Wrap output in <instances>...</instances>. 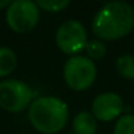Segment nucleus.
Returning <instances> with one entry per match:
<instances>
[{
	"label": "nucleus",
	"instance_id": "nucleus-14",
	"mask_svg": "<svg viewBox=\"0 0 134 134\" xmlns=\"http://www.w3.org/2000/svg\"><path fill=\"white\" fill-rule=\"evenodd\" d=\"M11 3L12 2H9V0H0V9L2 8H8Z\"/></svg>",
	"mask_w": 134,
	"mask_h": 134
},
{
	"label": "nucleus",
	"instance_id": "nucleus-3",
	"mask_svg": "<svg viewBox=\"0 0 134 134\" xmlns=\"http://www.w3.org/2000/svg\"><path fill=\"white\" fill-rule=\"evenodd\" d=\"M96 66L92 59L83 55H74L66 62L63 69L64 80L71 90L84 91L96 79Z\"/></svg>",
	"mask_w": 134,
	"mask_h": 134
},
{
	"label": "nucleus",
	"instance_id": "nucleus-4",
	"mask_svg": "<svg viewBox=\"0 0 134 134\" xmlns=\"http://www.w3.org/2000/svg\"><path fill=\"white\" fill-rule=\"evenodd\" d=\"M5 20L16 33L30 32L40 20V8L30 0H15L7 8Z\"/></svg>",
	"mask_w": 134,
	"mask_h": 134
},
{
	"label": "nucleus",
	"instance_id": "nucleus-10",
	"mask_svg": "<svg viewBox=\"0 0 134 134\" xmlns=\"http://www.w3.org/2000/svg\"><path fill=\"white\" fill-rule=\"evenodd\" d=\"M116 67L118 74L125 79H134V55L125 54L117 58Z\"/></svg>",
	"mask_w": 134,
	"mask_h": 134
},
{
	"label": "nucleus",
	"instance_id": "nucleus-12",
	"mask_svg": "<svg viewBox=\"0 0 134 134\" xmlns=\"http://www.w3.org/2000/svg\"><path fill=\"white\" fill-rule=\"evenodd\" d=\"M86 51H87L90 59H100L107 54V46L100 40H92V41L87 42Z\"/></svg>",
	"mask_w": 134,
	"mask_h": 134
},
{
	"label": "nucleus",
	"instance_id": "nucleus-13",
	"mask_svg": "<svg viewBox=\"0 0 134 134\" xmlns=\"http://www.w3.org/2000/svg\"><path fill=\"white\" fill-rule=\"evenodd\" d=\"M38 8H42L47 12H59L70 5L69 0H38Z\"/></svg>",
	"mask_w": 134,
	"mask_h": 134
},
{
	"label": "nucleus",
	"instance_id": "nucleus-5",
	"mask_svg": "<svg viewBox=\"0 0 134 134\" xmlns=\"http://www.w3.org/2000/svg\"><path fill=\"white\" fill-rule=\"evenodd\" d=\"M33 92L30 87L17 79H9L0 83V107L3 109L17 113L30 105Z\"/></svg>",
	"mask_w": 134,
	"mask_h": 134
},
{
	"label": "nucleus",
	"instance_id": "nucleus-2",
	"mask_svg": "<svg viewBox=\"0 0 134 134\" xmlns=\"http://www.w3.org/2000/svg\"><path fill=\"white\" fill-rule=\"evenodd\" d=\"M28 117L36 130L43 134H54L60 131L67 124L69 108L58 97L43 96L29 105Z\"/></svg>",
	"mask_w": 134,
	"mask_h": 134
},
{
	"label": "nucleus",
	"instance_id": "nucleus-6",
	"mask_svg": "<svg viewBox=\"0 0 134 134\" xmlns=\"http://www.w3.org/2000/svg\"><path fill=\"white\" fill-rule=\"evenodd\" d=\"M55 42L60 51L66 54H76L86 49L87 33L84 26L76 20H67L59 25Z\"/></svg>",
	"mask_w": 134,
	"mask_h": 134
},
{
	"label": "nucleus",
	"instance_id": "nucleus-7",
	"mask_svg": "<svg viewBox=\"0 0 134 134\" xmlns=\"http://www.w3.org/2000/svg\"><path fill=\"white\" fill-rule=\"evenodd\" d=\"M124 112V101L116 92H104L95 97L92 103V114L100 121H112Z\"/></svg>",
	"mask_w": 134,
	"mask_h": 134
},
{
	"label": "nucleus",
	"instance_id": "nucleus-9",
	"mask_svg": "<svg viewBox=\"0 0 134 134\" xmlns=\"http://www.w3.org/2000/svg\"><path fill=\"white\" fill-rule=\"evenodd\" d=\"M17 58L12 49L0 47V78L9 75L16 69Z\"/></svg>",
	"mask_w": 134,
	"mask_h": 134
},
{
	"label": "nucleus",
	"instance_id": "nucleus-1",
	"mask_svg": "<svg viewBox=\"0 0 134 134\" xmlns=\"http://www.w3.org/2000/svg\"><path fill=\"white\" fill-rule=\"evenodd\" d=\"M134 29V8L125 2H110L101 7L92 20V32L100 40L114 41Z\"/></svg>",
	"mask_w": 134,
	"mask_h": 134
},
{
	"label": "nucleus",
	"instance_id": "nucleus-11",
	"mask_svg": "<svg viewBox=\"0 0 134 134\" xmlns=\"http://www.w3.org/2000/svg\"><path fill=\"white\" fill-rule=\"evenodd\" d=\"M113 134H134V114L121 116L116 122Z\"/></svg>",
	"mask_w": 134,
	"mask_h": 134
},
{
	"label": "nucleus",
	"instance_id": "nucleus-8",
	"mask_svg": "<svg viewBox=\"0 0 134 134\" xmlns=\"http://www.w3.org/2000/svg\"><path fill=\"white\" fill-rule=\"evenodd\" d=\"M72 127L75 134H95L97 129V122L92 113L79 112L72 121Z\"/></svg>",
	"mask_w": 134,
	"mask_h": 134
}]
</instances>
